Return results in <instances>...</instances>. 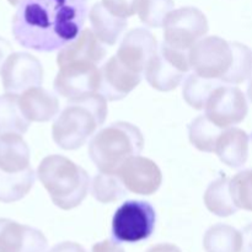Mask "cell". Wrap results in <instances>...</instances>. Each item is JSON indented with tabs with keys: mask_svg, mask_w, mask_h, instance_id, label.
Here are the masks:
<instances>
[{
	"mask_svg": "<svg viewBox=\"0 0 252 252\" xmlns=\"http://www.w3.org/2000/svg\"><path fill=\"white\" fill-rule=\"evenodd\" d=\"M107 117V100L96 93L70 101L52 127L53 140L64 150H76L103 125Z\"/></svg>",
	"mask_w": 252,
	"mask_h": 252,
	"instance_id": "obj_2",
	"label": "cell"
},
{
	"mask_svg": "<svg viewBox=\"0 0 252 252\" xmlns=\"http://www.w3.org/2000/svg\"><path fill=\"white\" fill-rule=\"evenodd\" d=\"M128 192L150 196L160 189L162 175L159 166L148 158L135 157L126 160L116 172Z\"/></svg>",
	"mask_w": 252,
	"mask_h": 252,
	"instance_id": "obj_12",
	"label": "cell"
},
{
	"mask_svg": "<svg viewBox=\"0 0 252 252\" xmlns=\"http://www.w3.org/2000/svg\"><path fill=\"white\" fill-rule=\"evenodd\" d=\"M100 80L97 64L79 61L59 66L53 86L57 94L70 102L98 93Z\"/></svg>",
	"mask_w": 252,
	"mask_h": 252,
	"instance_id": "obj_9",
	"label": "cell"
},
{
	"mask_svg": "<svg viewBox=\"0 0 252 252\" xmlns=\"http://www.w3.org/2000/svg\"><path fill=\"white\" fill-rule=\"evenodd\" d=\"M100 78L98 94L108 101H118L125 98L139 85L142 74L123 65L115 54L100 69Z\"/></svg>",
	"mask_w": 252,
	"mask_h": 252,
	"instance_id": "obj_15",
	"label": "cell"
},
{
	"mask_svg": "<svg viewBox=\"0 0 252 252\" xmlns=\"http://www.w3.org/2000/svg\"><path fill=\"white\" fill-rule=\"evenodd\" d=\"M157 224V212L145 201H127L115 212L112 236L117 243H139L152 236Z\"/></svg>",
	"mask_w": 252,
	"mask_h": 252,
	"instance_id": "obj_5",
	"label": "cell"
},
{
	"mask_svg": "<svg viewBox=\"0 0 252 252\" xmlns=\"http://www.w3.org/2000/svg\"><path fill=\"white\" fill-rule=\"evenodd\" d=\"M19 106L29 122H48L56 117L59 111L57 96L41 86L22 91L19 96Z\"/></svg>",
	"mask_w": 252,
	"mask_h": 252,
	"instance_id": "obj_17",
	"label": "cell"
},
{
	"mask_svg": "<svg viewBox=\"0 0 252 252\" xmlns=\"http://www.w3.org/2000/svg\"><path fill=\"white\" fill-rule=\"evenodd\" d=\"M140 21L149 27H162L167 14L174 10V0H138Z\"/></svg>",
	"mask_w": 252,
	"mask_h": 252,
	"instance_id": "obj_29",
	"label": "cell"
},
{
	"mask_svg": "<svg viewBox=\"0 0 252 252\" xmlns=\"http://www.w3.org/2000/svg\"><path fill=\"white\" fill-rule=\"evenodd\" d=\"M37 177L63 211L80 206L90 189V177L81 166L63 155H48L39 164Z\"/></svg>",
	"mask_w": 252,
	"mask_h": 252,
	"instance_id": "obj_3",
	"label": "cell"
},
{
	"mask_svg": "<svg viewBox=\"0 0 252 252\" xmlns=\"http://www.w3.org/2000/svg\"><path fill=\"white\" fill-rule=\"evenodd\" d=\"M223 129L217 127L206 116L194 118L189 126V142L194 148L204 153H213L216 142Z\"/></svg>",
	"mask_w": 252,
	"mask_h": 252,
	"instance_id": "obj_26",
	"label": "cell"
},
{
	"mask_svg": "<svg viewBox=\"0 0 252 252\" xmlns=\"http://www.w3.org/2000/svg\"><path fill=\"white\" fill-rule=\"evenodd\" d=\"M30 122L24 117L19 106V95L6 93L0 96V135L7 133L25 134Z\"/></svg>",
	"mask_w": 252,
	"mask_h": 252,
	"instance_id": "obj_24",
	"label": "cell"
},
{
	"mask_svg": "<svg viewBox=\"0 0 252 252\" xmlns=\"http://www.w3.org/2000/svg\"><path fill=\"white\" fill-rule=\"evenodd\" d=\"M189 68L194 74L207 79L220 80L230 68L233 51L230 42L218 36L201 38L189 49Z\"/></svg>",
	"mask_w": 252,
	"mask_h": 252,
	"instance_id": "obj_8",
	"label": "cell"
},
{
	"mask_svg": "<svg viewBox=\"0 0 252 252\" xmlns=\"http://www.w3.org/2000/svg\"><path fill=\"white\" fill-rule=\"evenodd\" d=\"M101 4L115 16L127 19L137 12L138 0H102Z\"/></svg>",
	"mask_w": 252,
	"mask_h": 252,
	"instance_id": "obj_31",
	"label": "cell"
},
{
	"mask_svg": "<svg viewBox=\"0 0 252 252\" xmlns=\"http://www.w3.org/2000/svg\"><path fill=\"white\" fill-rule=\"evenodd\" d=\"M89 20L96 37L107 46H113L127 29V19L115 16L101 2H96L89 12Z\"/></svg>",
	"mask_w": 252,
	"mask_h": 252,
	"instance_id": "obj_19",
	"label": "cell"
},
{
	"mask_svg": "<svg viewBox=\"0 0 252 252\" xmlns=\"http://www.w3.org/2000/svg\"><path fill=\"white\" fill-rule=\"evenodd\" d=\"M144 148L142 132L128 122H116L96 133L89 145V155L100 172L116 174L129 158Z\"/></svg>",
	"mask_w": 252,
	"mask_h": 252,
	"instance_id": "obj_4",
	"label": "cell"
},
{
	"mask_svg": "<svg viewBox=\"0 0 252 252\" xmlns=\"http://www.w3.org/2000/svg\"><path fill=\"white\" fill-rule=\"evenodd\" d=\"M206 117L213 125L226 129L243 122L248 115L245 94L235 86H217L207 100Z\"/></svg>",
	"mask_w": 252,
	"mask_h": 252,
	"instance_id": "obj_10",
	"label": "cell"
},
{
	"mask_svg": "<svg viewBox=\"0 0 252 252\" xmlns=\"http://www.w3.org/2000/svg\"><path fill=\"white\" fill-rule=\"evenodd\" d=\"M49 252H86V250L80 244L65 241V243H61L58 245L53 246Z\"/></svg>",
	"mask_w": 252,
	"mask_h": 252,
	"instance_id": "obj_33",
	"label": "cell"
},
{
	"mask_svg": "<svg viewBox=\"0 0 252 252\" xmlns=\"http://www.w3.org/2000/svg\"><path fill=\"white\" fill-rule=\"evenodd\" d=\"M47 246L41 230L0 218V252H46Z\"/></svg>",
	"mask_w": 252,
	"mask_h": 252,
	"instance_id": "obj_14",
	"label": "cell"
},
{
	"mask_svg": "<svg viewBox=\"0 0 252 252\" xmlns=\"http://www.w3.org/2000/svg\"><path fill=\"white\" fill-rule=\"evenodd\" d=\"M243 245V234L226 224L211 226L203 236L206 252H241Z\"/></svg>",
	"mask_w": 252,
	"mask_h": 252,
	"instance_id": "obj_21",
	"label": "cell"
},
{
	"mask_svg": "<svg viewBox=\"0 0 252 252\" xmlns=\"http://www.w3.org/2000/svg\"><path fill=\"white\" fill-rule=\"evenodd\" d=\"M250 134L240 128H226L216 142L214 152L221 162L231 169L244 166L249 158Z\"/></svg>",
	"mask_w": 252,
	"mask_h": 252,
	"instance_id": "obj_18",
	"label": "cell"
},
{
	"mask_svg": "<svg viewBox=\"0 0 252 252\" xmlns=\"http://www.w3.org/2000/svg\"><path fill=\"white\" fill-rule=\"evenodd\" d=\"M0 74L5 93L17 95L30 88L41 86L43 81L41 62L25 52L10 53L2 63Z\"/></svg>",
	"mask_w": 252,
	"mask_h": 252,
	"instance_id": "obj_11",
	"label": "cell"
},
{
	"mask_svg": "<svg viewBox=\"0 0 252 252\" xmlns=\"http://www.w3.org/2000/svg\"><path fill=\"white\" fill-rule=\"evenodd\" d=\"M30 167V149L20 134L7 133L0 135V170L20 172Z\"/></svg>",
	"mask_w": 252,
	"mask_h": 252,
	"instance_id": "obj_20",
	"label": "cell"
},
{
	"mask_svg": "<svg viewBox=\"0 0 252 252\" xmlns=\"http://www.w3.org/2000/svg\"><path fill=\"white\" fill-rule=\"evenodd\" d=\"M251 170H244L229 179V193L238 209L251 211Z\"/></svg>",
	"mask_w": 252,
	"mask_h": 252,
	"instance_id": "obj_30",
	"label": "cell"
},
{
	"mask_svg": "<svg viewBox=\"0 0 252 252\" xmlns=\"http://www.w3.org/2000/svg\"><path fill=\"white\" fill-rule=\"evenodd\" d=\"M189 69L186 51L172 48L164 42L157 47L147 63L144 74L153 89L166 93L180 85Z\"/></svg>",
	"mask_w": 252,
	"mask_h": 252,
	"instance_id": "obj_6",
	"label": "cell"
},
{
	"mask_svg": "<svg viewBox=\"0 0 252 252\" xmlns=\"http://www.w3.org/2000/svg\"><path fill=\"white\" fill-rule=\"evenodd\" d=\"M203 199L208 211L221 218L230 217L238 212L229 193V179L225 175L211 182L204 192Z\"/></svg>",
	"mask_w": 252,
	"mask_h": 252,
	"instance_id": "obj_23",
	"label": "cell"
},
{
	"mask_svg": "<svg viewBox=\"0 0 252 252\" xmlns=\"http://www.w3.org/2000/svg\"><path fill=\"white\" fill-rule=\"evenodd\" d=\"M158 42L152 32L147 29L130 30L120 44L116 57L118 61L135 73H144L147 63L154 54Z\"/></svg>",
	"mask_w": 252,
	"mask_h": 252,
	"instance_id": "obj_13",
	"label": "cell"
},
{
	"mask_svg": "<svg viewBox=\"0 0 252 252\" xmlns=\"http://www.w3.org/2000/svg\"><path fill=\"white\" fill-rule=\"evenodd\" d=\"M91 194L100 203H111L123 198L127 194V189L116 174L100 172L93 179L90 184Z\"/></svg>",
	"mask_w": 252,
	"mask_h": 252,
	"instance_id": "obj_27",
	"label": "cell"
},
{
	"mask_svg": "<svg viewBox=\"0 0 252 252\" xmlns=\"http://www.w3.org/2000/svg\"><path fill=\"white\" fill-rule=\"evenodd\" d=\"M220 85L216 79H207L197 75V74H191L187 76L182 88V95H184L185 101L194 110H203L206 106L207 100L212 91Z\"/></svg>",
	"mask_w": 252,
	"mask_h": 252,
	"instance_id": "obj_25",
	"label": "cell"
},
{
	"mask_svg": "<svg viewBox=\"0 0 252 252\" xmlns=\"http://www.w3.org/2000/svg\"><path fill=\"white\" fill-rule=\"evenodd\" d=\"M36 180L33 169L27 167L20 172H5L0 170V202L12 203L24 198Z\"/></svg>",
	"mask_w": 252,
	"mask_h": 252,
	"instance_id": "obj_22",
	"label": "cell"
},
{
	"mask_svg": "<svg viewBox=\"0 0 252 252\" xmlns=\"http://www.w3.org/2000/svg\"><path fill=\"white\" fill-rule=\"evenodd\" d=\"M147 252H182L177 246L172 244H159V245L152 246Z\"/></svg>",
	"mask_w": 252,
	"mask_h": 252,
	"instance_id": "obj_35",
	"label": "cell"
},
{
	"mask_svg": "<svg viewBox=\"0 0 252 252\" xmlns=\"http://www.w3.org/2000/svg\"><path fill=\"white\" fill-rule=\"evenodd\" d=\"M165 43L180 51H189L208 32V21L203 12L193 6L171 10L164 24Z\"/></svg>",
	"mask_w": 252,
	"mask_h": 252,
	"instance_id": "obj_7",
	"label": "cell"
},
{
	"mask_svg": "<svg viewBox=\"0 0 252 252\" xmlns=\"http://www.w3.org/2000/svg\"><path fill=\"white\" fill-rule=\"evenodd\" d=\"M12 34L20 46L53 52L73 41L83 29L88 0H20Z\"/></svg>",
	"mask_w": 252,
	"mask_h": 252,
	"instance_id": "obj_1",
	"label": "cell"
},
{
	"mask_svg": "<svg viewBox=\"0 0 252 252\" xmlns=\"http://www.w3.org/2000/svg\"><path fill=\"white\" fill-rule=\"evenodd\" d=\"M11 53V46L6 39L0 37V69H1L2 63L5 62L6 57Z\"/></svg>",
	"mask_w": 252,
	"mask_h": 252,
	"instance_id": "obj_34",
	"label": "cell"
},
{
	"mask_svg": "<svg viewBox=\"0 0 252 252\" xmlns=\"http://www.w3.org/2000/svg\"><path fill=\"white\" fill-rule=\"evenodd\" d=\"M233 59L221 81L228 84H240L249 79L251 73V51L248 46L239 42H230Z\"/></svg>",
	"mask_w": 252,
	"mask_h": 252,
	"instance_id": "obj_28",
	"label": "cell"
},
{
	"mask_svg": "<svg viewBox=\"0 0 252 252\" xmlns=\"http://www.w3.org/2000/svg\"><path fill=\"white\" fill-rule=\"evenodd\" d=\"M91 252H125V250L116 240H103L95 244Z\"/></svg>",
	"mask_w": 252,
	"mask_h": 252,
	"instance_id": "obj_32",
	"label": "cell"
},
{
	"mask_svg": "<svg viewBox=\"0 0 252 252\" xmlns=\"http://www.w3.org/2000/svg\"><path fill=\"white\" fill-rule=\"evenodd\" d=\"M106 54L107 51L102 42L90 29H84L73 41L62 47L57 56V64L58 66H62L79 61L98 64L105 58Z\"/></svg>",
	"mask_w": 252,
	"mask_h": 252,
	"instance_id": "obj_16",
	"label": "cell"
},
{
	"mask_svg": "<svg viewBox=\"0 0 252 252\" xmlns=\"http://www.w3.org/2000/svg\"><path fill=\"white\" fill-rule=\"evenodd\" d=\"M7 1H9L12 6H17V4L20 2V0H7Z\"/></svg>",
	"mask_w": 252,
	"mask_h": 252,
	"instance_id": "obj_36",
	"label": "cell"
}]
</instances>
